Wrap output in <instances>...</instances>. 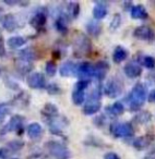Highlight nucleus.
I'll list each match as a JSON object with an SVG mask.
<instances>
[{"mask_svg": "<svg viewBox=\"0 0 155 159\" xmlns=\"http://www.w3.org/2000/svg\"><path fill=\"white\" fill-rule=\"evenodd\" d=\"M10 159H18V158H10Z\"/></svg>", "mask_w": 155, "mask_h": 159, "instance_id": "nucleus-45", "label": "nucleus"}, {"mask_svg": "<svg viewBox=\"0 0 155 159\" xmlns=\"http://www.w3.org/2000/svg\"><path fill=\"white\" fill-rule=\"evenodd\" d=\"M121 14L120 13H115L113 16V19H111L110 23H109V29H110V31L115 32L117 31L118 29H119V26L121 25Z\"/></svg>", "mask_w": 155, "mask_h": 159, "instance_id": "nucleus-33", "label": "nucleus"}, {"mask_svg": "<svg viewBox=\"0 0 155 159\" xmlns=\"http://www.w3.org/2000/svg\"><path fill=\"white\" fill-rule=\"evenodd\" d=\"M19 59H22L24 61L32 62L35 59V52H34L33 48H25L20 51L19 53Z\"/></svg>", "mask_w": 155, "mask_h": 159, "instance_id": "nucleus-27", "label": "nucleus"}, {"mask_svg": "<svg viewBox=\"0 0 155 159\" xmlns=\"http://www.w3.org/2000/svg\"><path fill=\"white\" fill-rule=\"evenodd\" d=\"M80 13V5L78 2H70L68 3V14L70 18L75 19L78 18Z\"/></svg>", "mask_w": 155, "mask_h": 159, "instance_id": "nucleus-32", "label": "nucleus"}, {"mask_svg": "<svg viewBox=\"0 0 155 159\" xmlns=\"http://www.w3.org/2000/svg\"><path fill=\"white\" fill-rule=\"evenodd\" d=\"M10 108L7 104H0V123L5 120L6 116L9 113Z\"/></svg>", "mask_w": 155, "mask_h": 159, "instance_id": "nucleus-35", "label": "nucleus"}, {"mask_svg": "<svg viewBox=\"0 0 155 159\" xmlns=\"http://www.w3.org/2000/svg\"><path fill=\"white\" fill-rule=\"evenodd\" d=\"M7 155H8L7 148H1V149H0V158L5 159L6 157H7Z\"/></svg>", "mask_w": 155, "mask_h": 159, "instance_id": "nucleus-43", "label": "nucleus"}, {"mask_svg": "<svg viewBox=\"0 0 155 159\" xmlns=\"http://www.w3.org/2000/svg\"><path fill=\"white\" fill-rule=\"evenodd\" d=\"M146 99H148V102H151V104H155V89H152V91L148 94Z\"/></svg>", "mask_w": 155, "mask_h": 159, "instance_id": "nucleus-41", "label": "nucleus"}, {"mask_svg": "<svg viewBox=\"0 0 155 159\" xmlns=\"http://www.w3.org/2000/svg\"><path fill=\"white\" fill-rule=\"evenodd\" d=\"M108 13V10H107V7L105 3L103 2H98L95 5L93 9V16L96 19V20H101V19H104L105 16Z\"/></svg>", "mask_w": 155, "mask_h": 159, "instance_id": "nucleus-23", "label": "nucleus"}, {"mask_svg": "<svg viewBox=\"0 0 155 159\" xmlns=\"http://www.w3.org/2000/svg\"><path fill=\"white\" fill-rule=\"evenodd\" d=\"M5 55H6V50H5V45H3V39L0 36V57H2Z\"/></svg>", "mask_w": 155, "mask_h": 159, "instance_id": "nucleus-42", "label": "nucleus"}, {"mask_svg": "<svg viewBox=\"0 0 155 159\" xmlns=\"http://www.w3.org/2000/svg\"><path fill=\"white\" fill-rule=\"evenodd\" d=\"M45 70H46V73L49 76H53V75H55L57 68H56V64L53 61H48L45 66Z\"/></svg>", "mask_w": 155, "mask_h": 159, "instance_id": "nucleus-37", "label": "nucleus"}, {"mask_svg": "<svg viewBox=\"0 0 155 159\" xmlns=\"http://www.w3.org/2000/svg\"><path fill=\"white\" fill-rule=\"evenodd\" d=\"M104 159H121V158H120L119 155L116 154V152H107V154H105Z\"/></svg>", "mask_w": 155, "mask_h": 159, "instance_id": "nucleus-40", "label": "nucleus"}, {"mask_svg": "<svg viewBox=\"0 0 155 159\" xmlns=\"http://www.w3.org/2000/svg\"><path fill=\"white\" fill-rule=\"evenodd\" d=\"M43 115L46 116L47 120H53L58 117V108L53 104H46L43 110Z\"/></svg>", "mask_w": 155, "mask_h": 159, "instance_id": "nucleus-25", "label": "nucleus"}, {"mask_svg": "<svg viewBox=\"0 0 155 159\" xmlns=\"http://www.w3.org/2000/svg\"><path fill=\"white\" fill-rule=\"evenodd\" d=\"M146 97H148L146 86L143 83L138 82L127 96L130 111H139L145 102Z\"/></svg>", "mask_w": 155, "mask_h": 159, "instance_id": "nucleus-1", "label": "nucleus"}, {"mask_svg": "<svg viewBox=\"0 0 155 159\" xmlns=\"http://www.w3.org/2000/svg\"><path fill=\"white\" fill-rule=\"evenodd\" d=\"M16 68H18V70L20 71V72L27 73L33 68V63L30 61H24V60H22V59H19L18 61H16Z\"/></svg>", "mask_w": 155, "mask_h": 159, "instance_id": "nucleus-30", "label": "nucleus"}, {"mask_svg": "<svg viewBox=\"0 0 155 159\" xmlns=\"http://www.w3.org/2000/svg\"><path fill=\"white\" fill-rule=\"evenodd\" d=\"M109 70V64L105 60H101L97 63L94 64V74L93 76L96 77L98 81H103L106 77V74Z\"/></svg>", "mask_w": 155, "mask_h": 159, "instance_id": "nucleus-11", "label": "nucleus"}, {"mask_svg": "<svg viewBox=\"0 0 155 159\" xmlns=\"http://www.w3.org/2000/svg\"><path fill=\"white\" fill-rule=\"evenodd\" d=\"M46 16H45L44 13H42V12H40V13L35 14V16H33V19H32L31 21V24L33 25L34 27H42L45 25V23H46Z\"/></svg>", "mask_w": 155, "mask_h": 159, "instance_id": "nucleus-28", "label": "nucleus"}, {"mask_svg": "<svg viewBox=\"0 0 155 159\" xmlns=\"http://www.w3.org/2000/svg\"><path fill=\"white\" fill-rule=\"evenodd\" d=\"M130 14L132 19L135 20H146L148 18V13L145 7L142 5H133L130 9Z\"/></svg>", "mask_w": 155, "mask_h": 159, "instance_id": "nucleus-13", "label": "nucleus"}, {"mask_svg": "<svg viewBox=\"0 0 155 159\" xmlns=\"http://www.w3.org/2000/svg\"><path fill=\"white\" fill-rule=\"evenodd\" d=\"M46 89L49 94H53V95H56V94H59L60 93V87L58 86L57 84L55 83H51V84H48L46 86Z\"/></svg>", "mask_w": 155, "mask_h": 159, "instance_id": "nucleus-39", "label": "nucleus"}, {"mask_svg": "<svg viewBox=\"0 0 155 159\" xmlns=\"http://www.w3.org/2000/svg\"><path fill=\"white\" fill-rule=\"evenodd\" d=\"M77 68H78V64H75L74 62H72V61L64 62L59 70L60 75L64 77L72 76V75L77 74Z\"/></svg>", "mask_w": 155, "mask_h": 159, "instance_id": "nucleus-14", "label": "nucleus"}, {"mask_svg": "<svg viewBox=\"0 0 155 159\" xmlns=\"http://www.w3.org/2000/svg\"><path fill=\"white\" fill-rule=\"evenodd\" d=\"M102 107V104L101 102H89L87 100V104L84 105L83 107V113L85 116H91V115H94V113L98 112Z\"/></svg>", "mask_w": 155, "mask_h": 159, "instance_id": "nucleus-21", "label": "nucleus"}, {"mask_svg": "<svg viewBox=\"0 0 155 159\" xmlns=\"http://www.w3.org/2000/svg\"><path fill=\"white\" fill-rule=\"evenodd\" d=\"M73 49H74V55L77 57L81 58L87 56L92 49L91 39L84 34H79L73 43Z\"/></svg>", "mask_w": 155, "mask_h": 159, "instance_id": "nucleus-3", "label": "nucleus"}, {"mask_svg": "<svg viewBox=\"0 0 155 159\" xmlns=\"http://www.w3.org/2000/svg\"><path fill=\"white\" fill-rule=\"evenodd\" d=\"M72 102L75 106H81L85 102V92L74 89L72 92Z\"/></svg>", "mask_w": 155, "mask_h": 159, "instance_id": "nucleus-26", "label": "nucleus"}, {"mask_svg": "<svg viewBox=\"0 0 155 159\" xmlns=\"http://www.w3.org/2000/svg\"><path fill=\"white\" fill-rule=\"evenodd\" d=\"M102 24L97 21H91L87 24V34L91 36H94V37H97V36L101 35L102 33Z\"/></svg>", "mask_w": 155, "mask_h": 159, "instance_id": "nucleus-20", "label": "nucleus"}, {"mask_svg": "<svg viewBox=\"0 0 155 159\" xmlns=\"http://www.w3.org/2000/svg\"><path fill=\"white\" fill-rule=\"evenodd\" d=\"M94 74V64L84 61L82 63L78 64L77 68V75L80 80H89L93 77Z\"/></svg>", "mask_w": 155, "mask_h": 159, "instance_id": "nucleus-7", "label": "nucleus"}, {"mask_svg": "<svg viewBox=\"0 0 155 159\" xmlns=\"http://www.w3.org/2000/svg\"><path fill=\"white\" fill-rule=\"evenodd\" d=\"M127 58H128V50L124 49V47L117 46L115 49H114L113 60L115 63H121V62L124 61Z\"/></svg>", "mask_w": 155, "mask_h": 159, "instance_id": "nucleus-17", "label": "nucleus"}, {"mask_svg": "<svg viewBox=\"0 0 155 159\" xmlns=\"http://www.w3.org/2000/svg\"><path fill=\"white\" fill-rule=\"evenodd\" d=\"M102 94H103V91H102V86L98 85L96 86L93 91L91 92L89 96V102H101V98H102Z\"/></svg>", "mask_w": 155, "mask_h": 159, "instance_id": "nucleus-31", "label": "nucleus"}, {"mask_svg": "<svg viewBox=\"0 0 155 159\" xmlns=\"http://www.w3.org/2000/svg\"><path fill=\"white\" fill-rule=\"evenodd\" d=\"M152 120V113L148 110H142L139 111L133 118L134 123L139 124V125H143V124H148Z\"/></svg>", "mask_w": 155, "mask_h": 159, "instance_id": "nucleus-15", "label": "nucleus"}, {"mask_svg": "<svg viewBox=\"0 0 155 159\" xmlns=\"http://www.w3.org/2000/svg\"><path fill=\"white\" fill-rule=\"evenodd\" d=\"M1 24H2V26L9 32L14 31V30L18 27V22H16V18H14L13 16H11V14H7V16H3V18L1 19Z\"/></svg>", "mask_w": 155, "mask_h": 159, "instance_id": "nucleus-18", "label": "nucleus"}, {"mask_svg": "<svg viewBox=\"0 0 155 159\" xmlns=\"http://www.w3.org/2000/svg\"><path fill=\"white\" fill-rule=\"evenodd\" d=\"M46 147L48 149L50 156L54 159H70L71 152L67 148L66 145L57 141H50L46 144Z\"/></svg>", "mask_w": 155, "mask_h": 159, "instance_id": "nucleus-4", "label": "nucleus"}, {"mask_svg": "<svg viewBox=\"0 0 155 159\" xmlns=\"http://www.w3.org/2000/svg\"><path fill=\"white\" fill-rule=\"evenodd\" d=\"M124 111V106L122 105V102H116L115 104H113L111 106L106 107L105 109V116L106 117H110V118H116L117 116L122 115Z\"/></svg>", "mask_w": 155, "mask_h": 159, "instance_id": "nucleus-12", "label": "nucleus"}, {"mask_svg": "<svg viewBox=\"0 0 155 159\" xmlns=\"http://www.w3.org/2000/svg\"><path fill=\"white\" fill-rule=\"evenodd\" d=\"M124 72L130 79H137V77L141 76L142 74V66L138 63L135 60L128 62L126 66H124Z\"/></svg>", "mask_w": 155, "mask_h": 159, "instance_id": "nucleus-9", "label": "nucleus"}, {"mask_svg": "<svg viewBox=\"0 0 155 159\" xmlns=\"http://www.w3.org/2000/svg\"><path fill=\"white\" fill-rule=\"evenodd\" d=\"M106 122H107V117L105 115H100L98 117H96L95 119H94V124H95L96 126H98V128L104 126L105 124H106Z\"/></svg>", "mask_w": 155, "mask_h": 159, "instance_id": "nucleus-38", "label": "nucleus"}, {"mask_svg": "<svg viewBox=\"0 0 155 159\" xmlns=\"http://www.w3.org/2000/svg\"><path fill=\"white\" fill-rule=\"evenodd\" d=\"M67 23H68V16L67 14H60L59 16L56 20V29L60 32V33L64 34L68 31V26H67Z\"/></svg>", "mask_w": 155, "mask_h": 159, "instance_id": "nucleus-24", "label": "nucleus"}, {"mask_svg": "<svg viewBox=\"0 0 155 159\" xmlns=\"http://www.w3.org/2000/svg\"><path fill=\"white\" fill-rule=\"evenodd\" d=\"M25 43H26V39L22 36H13V37L8 39V45L11 48H19L20 46L24 45Z\"/></svg>", "mask_w": 155, "mask_h": 159, "instance_id": "nucleus-29", "label": "nucleus"}, {"mask_svg": "<svg viewBox=\"0 0 155 159\" xmlns=\"http://www.w3.org/2000/svg\"><path fill=\"white\" fill-rule=\"evenodd\" d=\"M154 141V135L153 134H145L139 136L132 142V146L137 150H143L146 149L151 146V144Z\"/></svg>", "mask_w": 155, "mask_h": 159, "instance_id": "nucleus-10", "label": "nucleus"}, {"mask_svg": "<svg viewBox=\"0 0 155 159\" xmlns=\"http://www.w3.org/2000/svg\"><path fill=\"white\" fill-rule=\"evenodd\" d=\"M27 85L34 89H44V87H46V80L42 73H32L27 77Z\"/></svg>", "mask_w": 155, "mask_h": 159, "instance_id": "nucleus-8", "label": "nucleus"}, {"mask_svg": "<svg viewBox=\"0 0 155 159\" xmlns=\"http://www.w3.org/2000/svg\"><path fill=\"white\" fill-rule=\"evenodd\" d=\"M133 36L140 40L152 42L155 39V32L148 25H140L133 31Z\"/></svg>", "mask_w": 155, "mask_h": 159, "instance_id": "nucleus-6", "label": "nucleus"}, {"mask_svg": "<svg viewBox=\"0 0 155 159\" xmlns=\"http://www.w3.org/2000/svg\"><path fill=\"white\" fill-rule=\"evenodd\" d=\"M109 132L115 139H129L134 134V128L130 122H113L109 128Z\"/></svg>", "mask_w": 155, "mask_h": 159, "instance_id": "nucleus-2", "label": "nucleus"}, {"mask_svg": "<svg viewBox=\"0 0 155 159\" xmlns=\"http://www.w3.org/2000/svg\"><path fill=\"white\" fill-rule=\"evenodd\" d=\"M23 146H24V143L22 141H11L7 144V150L8 152H19L20 149H22Z\"/></svg>", "mask_w": 155, "mask_h": 159, "instance_id": "nucleus-34", "label": "nucleus"}, {"mask_svg": "<svg viewBox=\"0 0 155 159\" xmlns=\"http://www.w3.org/2000/svg\"><path fill=\"white\" fill-rule=\"evenodd\" d=\"M124 82L119 77H110L104 86V93L109 98H117L124 92Z\"/></svg>", "mask_w": 155, "mask_h": 159, "instance_id": "nucleus-5", "label": "nucleus"}, {"mask_svg": "<svg viewBox=\"0 0 155 159\" xmlns=\"http://www.w3.org/2000/svg\"><path fill=\"white\" fill-rule=\"evenodd\" d=\"M27 135L30 139H40L43 135V129L38 123H31L27 126Z\"/></svg>", "mask_w": 155, "mask_h": 159, "instance_id": "nucleus-19", "label": "nucleus"}, {"mask_svg": "<svg viewBox=\"0 0 155 159\" xmlns=\"http://www.w3.org/2000/svg\"><path fill=\"white\" fill-rule=\"evenodd\" d=\"M132 6H133L132 2H124V10H127V11H130Z\"/></svg>", "mask_w": 155, "mask_h": 159, "instance_id": "nucleus-44", "label": "nucleus"}, {"mask_svg": "<svg viewBox=\"0 0 155 159\" xmlns=\"http://www.w3.org/2000/svg\"><path fill=\"white\" fill-rule=\"evenodd\" d=\"M23 121H24V118L21 117V116H13L10 120V122L8 123V125L5 128V130L8 131H16L19 129L22 128Z\"/></svg>", "mask_w": 155, "mask_h": 159, "instance_id": "nucleus-22", "label": "nucleus"}, {"mask_svg": "<svg viewBox=\"0 0 155 159\" xmlns=\"http://www.w3.org/2000/svg\"><path fill=\"white\" fill-rule=\"evenodd\" d=\"M90 83H91V81H89V80H80V81L75 84L74 89H79V91H85V89H87V87H89Z\"/></svg>", "mask_w": 155, "mask_h": 159, "instance_id": "nucleus-36", "label": "nucleus"}, {"mask_svg": "<svg viewBox=\"0 0 155 159\" xmlns=\"http://www.w3.org/2000/svg\"><path fill=\"white\" fill-rule=\"evenodd\" d=\"M140 66H145L148 70H154L155 69V58L152 56H143L141 53H139V58L138 60H135Z\"/></svg>", "mask_w": 155, "mask_h": 159, "instance_id": "nucleus-16", "label": "nucleus"}]
</instances>
